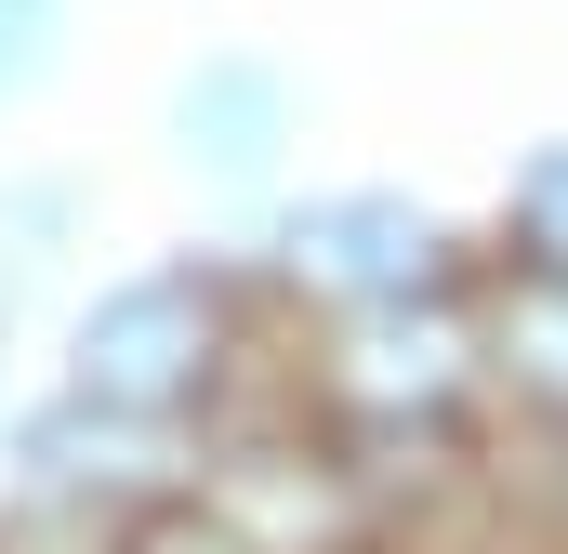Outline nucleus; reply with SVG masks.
Masks as SVG:
<instances>
[{"label": "nucleus", "mask_w": 568, "mask_h": 554, "mask_svg": "<svg viewBox=\"0 0 568 554\" xmlns=\"http://www.w3.org/2000/svg\"><path fill=\"white\" fill-rule=\"evenodd\" d=\"M516 252L568 277V145L542 158V172H529V185H516Z\"/></svg>", "instance_id": "obj_2"}, {"label": "nucleus", "mask_w": 568, "mask_h": 554, "mask_svg": "<svg viewBox=\"0 0 568 554\" xmlns=\"http://www.w3.org/2000/svg\"><path fill=\"white\" fill-rule=\"evenodd\" d=\"M265 120H278V93H265V80H239V66L185 93V133H212V158H265Z\"/></svg>", "instance_id": "obj_1"}]
</instances>
